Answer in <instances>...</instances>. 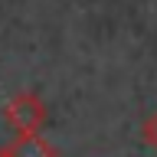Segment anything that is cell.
Wrapping results in <instances>:
<instances>
[{
	"mask_svg": "<svg viewBox=\"0 0 157 157\" xmlns=\"http://www.w3.org/2000/svg\"><path fill=\"white\" fill-rule=\"evenodd\" d=\"M3 121H7L17 134H36L49 121V108L36 92H17L7 98L3 105Z\"/></svg>",
	"mask_w": 157,
	"mask_h": 157,
	"instance_id": "cell-1",
	"label": "cell"
},
{
	"mask_svg": "<svg viewBox=\"0 0 157 157\" xmlns=\"http://www.w3.org/2000/svg\"><path fill=\"white\" fill-rule=\"evenodd\" d=\"M7 154L10 157H56V147L43 137V131H36V134H17L7 144Z\"/></svg>",
	"mask_w": 157,
	"mask_h": 157,
	"instance_id": "cell-2",
	"label": "cell"
},
{
	"mask_svg": "<svg viewBox=\"0 0 157 157\" xmlns=\"http://www.w3.org/2000/svg\"><path fill=\"white\" fill-rule=\"evenodd\" d=\"M141 134H144V144L157 154V108L144 118V128H141Z\"/></svg>",
	"mask_w": 157,
	"mask_h": 157,
	"instance_id": "cell-3",
	"label": "cell"
},
{
	"mask_svg": "<svg viewBox=\"0 0 157 157\" xmlns=\"http://www.w3.org/2000/svg\"><path fill=\"white\" fill-rule=\"evenodd\" d=\"M0 157H10V154H7V147H0Z\"/></svg>",
	"mask_w": 157,
	"mask_h": 157,
	"instance_id": "cell-4",
	"label": "cell"
}]
</instances>
